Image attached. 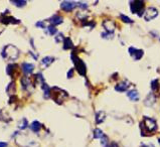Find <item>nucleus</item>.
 <instances>
[{"label":"nucleus","mask_w":160,"mask_h":147,"mask_svg":"<svg viewBox=\"0 0 160 147\" xmlns=\"http://www.w3.org/2000/svg\"><path fill=\"white\" fill-rule=\"evenodd\" d=\"M2 56L3 58L9 59L11 61H15V59H18L19 56V50H18L17 47H15L14 46H6L2 50Z\"/></svg>","instance_id":"1"},{"label":"nucleus","mask_w":160,"mask_h":147,"mask_svg":"<svg viewBox=\"0 0 160 147\" xmlns=\"http://www.w3.org/2000/svg\"><path fill=\"white\" fill-rule=\"evenodd\" d=\"M68 94L66 93V91L60 90L59 88H53V90H50V97H53V99L56 103L62 104V102L65 100V97H66Z\"/></svg>","instance_id":"2"},{"label":"nucleus","mask_w":160,"mask_h":147,"mask_svg":"<svg viewBox=\"0 0 160 147\" xmlns=\"http://www.w3.org/2000/svg\"><path fill=\"white\" fill-rule=\"evenodd\" d=\"M72 61L74 62L75 68L77 69L78 73L80 74L81 76H86L87 69H86V65H85V62L82 61L80 58H78L75 55H72Z\"/></svg>","instance_id":"3"},{"label":"nucleus","mask_w":160,"mask_h":147,"mask_svg":"<svg viewBox=\"0 0 160 147\" xmlns=\"http://www.w3.org/2000/svg\"><path fill=\"white\" fill-rule=\"evenodd\" d=\"M130 9L132 13H137L138 15H141L144 10V1H130Z\"/></svg>","instance_id":"4"},{"label":"nucleus","mask_w":160,"mask_h":147,"mask_svg":"<svg viewBox=\"0 0 160 147\" xmlns=\"http://www.w3.org/2000/svg\"><path fill=\"white\" fill-rule=\"evenodd\" d=\"M158 15V10L155 7H149L147 8L146 11H144V19L146 21H150V20L154 19Z\"/></svg>","instance_id":"5"},{"label":"nucleus","mask_w":160,"mask_h":147,"mask_svg":"<svg viewBox=\"0 0 160 147\" xmlns=\"http://www.w3.org/2000/svg\"><path fill=\"white\" fill-rule=\"evenodd\" d=\"M144 123H145V129L148 132H154L157 129V125L155 120L149 118V117H145L144 118Z\"/></svg>","instance_id":"6"},{"label":"nucleus","mask_w":160,"mask_h":147,"mask_svg":"<svg viewBox=\"0 0 160 147\" xmlns=\"http://www.w3.org/2000/svg\"><path fill=\"white\" fill-rule=\"evenodd\" d=\"M75 6H78L77 2H72V1H62L60 3V8L62 10H65L66 12H71Z\"/></svg>","instance_id":"7"},{"label":"nucleus","mask_w":160,"mask_h":147,"mask_svg":"<svg viewBox=\"0 0 160 147\" xmlns=\"http://www.w3.org/2000/svg\"><path fill=\"white\" fill-rule=\"evenodd\" d=\"M128 52H129L130 55L134 58V59H136V61L140 59L144 55V53H143V50H136V49H134V47H129Z\"/></svg>","instance_id":"8"},{"label":"nucleus","mask_w":160,"mask_h":147,"mask_svg":"<svg viewBox=\"0 0 160 147\" xmlns=\"http://www.w3.org/2000/svg\"><path fill=\"white\" fill-rule=\"evenodd\" d=\"M103 25H104V27L106 29V31H107V34H114L115 23L112 21V20H106V21H104V23H103Z\"/></svg>","instance_id":"9"},{"label":"nucleus","mask_w":160,"mask_h":147,"mask_svg":"<svg viewBox=\"0 0 160 147\" xmlns=\"http://www.w3.org/2000/svg\"><path fill=\"white\" fill-rule=\"evenodd\" d=\"M130 86V83L128 81H125V82H121L119 84H117L116 86H115V90H116L117 92H125L128 90Z\"/></svg>","instance_id":"10"},{"label":"nucleus","mask_w":160,"mask_h":147,"mask_svg":"<svg viewBox=\"0 0 160 147\" xmlns=\"http://www.w3.org/2000/svg\"><path fill=\"white\" fill-rule=\"evenodd\" d=\"M62 21H63V18H62V16H60V15H53V17L50 18V22L51 23L53 26L59 25L60 23H62Z\"/></svg>","instance_id":"11"},{"label":"nucleus","mask_w":160,"mask_h":147,"mask_svg":"<svg viewBox=\"0 0 160 147\" xmlns=\"http://www.w3.org/2000/svg\"><path fill=\"white\" fill-rule=\"evenodd\" d=\"M21 67H22V70L24 72V74H26V75L32 73L33 70H34V65L28 64V62H23Z\"/></svg>","instance_id":"12"},{"label":"nucleus","mask_w":160,"mask_h":147,"mask_svg":"<svg viewBox=\"0 0 160 147\" xmlns=\"http://www.w3.org/2000/svg\"><path fill=\"white\" fill-rule=\"evenodd\" d=\"M156 100H155V96H154L153 94H149L147 96V98L145 99V101H144V103L146 106L148 107H151V106H153V104L155 103Z\"/></svg>","instance_id":"13"},{"label":"nucleus","mask_w":160,"mask_h":147,"mask_svg":"<svg viewBox=\"0 0 160 147\" xmlns=\"http://www.w3.org/2000/svg\"><path fill=\"white\" fill-rule=\"evenodd\" d=\"M106 119V114L105 112H103V111H99V112H97L96 114V122L97 124H101L105 121Z\"/></svg>","instance_id":"14"},{"label":"nucleus","mask_w":160,"mask_h":147,"mask_svg":"<svg viewBox=\"0 0 160 147\" xmlns=\"http://www.w3.org/2000/svg\"><path fill=\"white\" fill-rule=\"evenodd\" d=\"M127 96L131 101H138L139 100V93L136 90H132L127 93Z\"/></svg>","instance_id":"15"},{"label":"nucleus","mask_w":160,"mask_h":147,"mask_svg":"<svg viewBox=\"0 0 160 147\" xmlns=\"http://www.w3.org/2000/svg\"><path fill=\"white\" fill-rule=\"evenodd\" d=\"M40 128H41V125L38 121H34L30 124V129H31V131H33L34 133H38Z\"/></svg>","instance_id":"16"},{"label":"nucleus","mask_w":160,"mask_h":147,"mask_svg":"<svg viewBox=\"0 0 160 147\" xmlns=\"http://www.w3.org/2000/svg\"><path fill=\"white\" fill-rule=\"evenodd\" d=\"M54 62V59L53 56H45L41 59V64L44 66V67H48V66H50L53 62Z\"/></svg>","instance_id":"17"},{"label":"nucleus","mask_w":160,"mask_h":147,"mask_svg":"<svg viewBox=\"0 0 160 147\" xmlns=\"http://www.w3.org/2000/svg\"><path fill=\"white\" fill-rule=\"evenodd\" d=\"M1 21L4 23V24H9V23H18L19 21L16 20L14 17H8V16H4L2 18Z\"/></svg>","instance_id":"18"},{"label":"nucleus","mask_w":160,"mask_h":147,"mask_svg":"<svg viewBox=\"0 0 160 147\" xmlns=\"http://www.w3.org/2000/svg\"><path fill=\"white\" fill-rule=\"evenodd\" d=\"M72 47V43L71 40V38L66 37L65 38V40H63V50H69Z\"/></svg>","instance_id":"19"},{"label":"nucleus","mask_w":160,"mask_h":147,"mask_svg":"<svg viewBox=\"0 0 160 147\" xmlns=\"http://www.w3.org/2000/svg\"><path fill=\"white\" fill-rule=\"evenodd\" d=\"M27 126H28V122H27V119L26 118H22V119L20 120V122L18 123V128L21 129V130L25 129Z\"/></svg>","instance_id":"20"},{"label":"nucleus","mask_w":160,"mask_h":147,"mask_svg":"<svg viewBox=\"0 0 160 147\" xmlns=\"http://www.w3.org/2000/svg\"><path fill=\"white\" fill-rule=\"evenodd\" d=\"M15 68H17V66L14 65V64H11V65H8L7 66V70H6V72H7V74L9 75V76L12 77V75H13V72L15 71Z\"/></svg>","instance_id":"21"},{"label":"nucleus","mask_w":160,"mask_h":147,"mask_svg":"<svg viewBox=\"0 0 160 147\" xmlns=\"http://www.w3.org/2000/svg\"><path fill=\"white\" fill-rule=\"evenodd\" d=\"M21 83H22V86L24 89H27L28 87L30 86V84H31V82H30V80L28 79L27 77H24L21 79Z\"/></svg>","instance_id":"22"},{"label":"nucleus","mask_w":160,"mask_h":147,"mask_svg":"<svg viewBox=\"0 0 160 147\" xmlns=\"http://www.w3.org/2000/svg\"><path fill=\"white\" fill-rule=\"evenodd\" d=\"M11 3L14 4L17 7H22V6H25L27 2L24 1V0H17V1H11Z\"/></svg>","instance_id":"23"},{"label":"nucleus","mask_w":160,"mask_h":147,"mask_svg":"<svg viewBox=\"0 0 160 147\" xmlns=\"http://www.w3.org/2000/svg\"><path fill=\"white\" fill-rule=\"evenodd\" d=\"M104 136V133L102 132V130H100V129H95V131H94V138H102Z\"/></svg>","instance_id":"24"},{"label":"nucleus","mask_w":160,"mask_h":147,"mask_svg":"<svg viewBox=\"0 0 160 147\" xmlns=\"http://www.w3.org/2000/svg\"><path fill=\"white\" fill-rule=\"evenodd\" d=\"M47 27V31H48V34H50V35H54L56 34V28L54 27V26H53V25H48V26H46Z\"/></svg>","instance_id":"25"},{"label":"nucleus","mask_w":160,"mask_h":147,"mask_svg":"<svg viewBox=\"0 0 160 147\" xmlns=\"http://www.w3.org/2000/svg\"><path fill=\"white\" fill-rule=\"evenodd\" d=\"M36 83L41 84V85H43V84H44L43 77H42L41 74H37V75H36Z\"/></svg>","instance_id":"26"},{"label":"nucleus","mask_w":160,"mask_h":147,"mask_svg":"<svg viewBox=\"0 0 160 147\" xmlns=\"http://www.w3.org/2000/svg\"><path fill=\"white\" fill-rule=\"evenodd\" d=\"M120 17H121V19H122L124 22H127V23H132L133 22V20L131 18H129L128 16L124 15V14H121Z\"/></svg>","instance_id":"27"},{"label":"nucleus","mask_w":160,"mask_h":147,"mask_svg":"<svg viewBox=\"0 0 160 147\" xmlns=\"http://www.w3.org/2000/svg\"><path fill=\"white\" fill-rule=\"evenodd\" d=\"M151 88H152L153 91H156L157 89L159 88V84H158V80H154L152 84H151Z\"/></svg>","instance_id":"28"},{"label":"nucleus","mask_w":160,"mask_h":147,"mask_svg":"<svg viewBox=\"0 0 160 147\" xmlns=\"http://www.w3.org/2000/svg\"><path fill=\"white\" fill-rule=\"evenodd\" d=\"M62 40H65V37H63V35L62 34H59L57 37H56V43H59V41H62Z\"/></svg>","instance_id":"29"},{"label":"nucleus","mask_w":160,"mask_h":147,"mask_svg":"<svg viewBox=\"0 0 160 147\" xmlns=\"http://www.w3.org/2000/svg\"><path fill=\"white\" fill-rule=\"evenodd\" d=\"M36 26H37L38 28H44V27H46L43 21H38L37 23H36Z\"/></svg>","instance_id":"30"},{"label":"nucleus","mask_w":160,"mask_h":147,"mask_svg":"<svg viewBox=\"0 0 160 147\" xmlns=\"http://www.w3.org/2000/svg\"><path fill=\"white\" fill-rule=\"evenodd\" d=\"M72 74H74V70H72V69H71V70L69 71V73H68V78H69V79H71Z\"/></svg>","instance_id":"31"},{"label":"nucleus","mask_w":160,"mask_h":147,"mask_svg":"<svg viewBox=\"0 0 160 147\" xmlns=\"http://www.w3.org/2000/svg\"><path fill=\"white\" fill-rule=\"evenodd\" d=\"M0 147H8V144L6 142H2V141H0Z\"/></svg>","instance_id":"32"},{"label":"nucleus","mask_w":160,"mask_h":147,"mask_svg":"<svg viewBox=\"0 0 160 147\" xmlns=\"http://www.w3.org/2000/svg\"><path fill=\"white\" fill-rule=\"evenodd\" d=\"M144 147H154V145H152V144H149V145H143Z\"/></svg>","instance_id":"33"},{"label":"nucleus","mask_w":160,"mask_h":147,"mask_svg":"<svg viewBox=\"0 0 160 147\" xmlns=\"http://www.w3.org/2000/svg\"><path fill=\"white\" fill-rule=\"evenodd\" d=\"M158 141H159V144H160V138H159V140H158Z\"/></svg>","instance_id":"34"},{"label":"nucleus","mask_w":160,"mask_h":147,"mask_svg":"<svg viewBox=\"0 0 160 147\" xmlns=\"http://www.w3.org/2000/svg\"><path fill=\"white\" fill-rule=\"evenodd\" d=\"M0 112H1V110H0Z\"/></svg>","instance_id":"35"}]
</instances>
